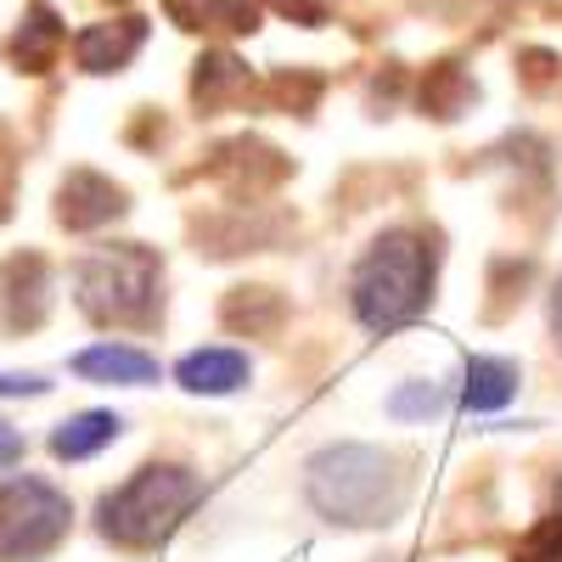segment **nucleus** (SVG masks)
Listing matches in <instances>:
<instances>
[{"label": "nucleus", "instance_id": "f257e3e1", "mask_svg": "<svg viewBox=\"0 0 562 562\" xmlns=\"http://www.w3.org/2000/svg\"><path fill=\"white\" fill-rule=\"evenodd\" d=\"M310 501L333 524H389L405 501L400 461L371 445H333L310 461Z\"/></svg>", "mask_w": 562, "mask_h": 562}, {"label": "nucleus", "instance_id": "f03ea898", "mask_svg": "<svg viewBox=\"0 0 562 562\" xmlns=\"http://www.w3.org/2000/svg\"><path fill=\"white\" fill-rule=\"evenodd\" d=\"M428 281H434V259L411 231H389L371 243V254L355 270V315L371 333H394L400 321H411L428 304Z\"/></svg>", "mask_w": 562, "mask_h": 562}, {"label": "nucleus", "instance_id": "7ed1b4c3", "mask_svg": "<svg viewBox=\"0 0 562 562\" xmlns=\"http://www.w3.org/2000/svg\"><path fill=\"white\" fill-rule=\"evenodd\" d=\"M198 495H203V484L186 473V467L153 461L102 501V535L119 540V546H153L198 506Z\"/></svg>", "mask_w": 562, "mask_h": 562}, {"label": "nucleus", "instance_id": "20e7f679", "mask_svg": "<svg viewBox=\"0 0 562 562\" xmlns=\"http://www.w3.org/2000/svg\"><path fill=\"white\" fill-rule=\"evenodd\" d=\"M158 293V259L147 248H102L79 270V304L97 321H140Z\"/></svg>", "mask_w": 562, "mask_h": 562}, {"label": "nucleus", "instance_id": "39448f33", "mask_svg": "<svg viewBox=\"0 0 562 562\" xmlns=\"http://www.w3.org/2000/svg\"><path fill=\"white\" fill-rule=\"evenodd\" d=\"M68 535V501L45 479L0 484V562H34Z\"/></svg>", "mask_w": 562, "mask_h": 562}, {"label": "nucleus", "instance_id": "423d86ee", "mask_svg": "<svg viewBox=\"0 0 562 562\" xmlns=\"http://www.w3.org/2000/svg\"><path fill=\"white\" fill-rule=\"evenodd\" d=\"M74 378H85V383H119V389H147L158 378V360L147 349H135V344L102 338V344H90V349L74 355Z\"/></svg>", "mask_w": 562, "mask_h": 562}, {"label": "nucleus", "instance_id": "0eeeda50", "mask_svg": "<svg viewBox=\"0 0 562 562\" xmlns=\"http://www.w3.org/2000/svg\"><path fill=\"white\" fill-rule=\"evenodd\" d=\"M175 378H180L186 394H237V389L248 383V355L209 344V349L186 355V360L175 366Z\"/></svg>", "mask_w": 562, "mask_h": 562}, {"label": "nucleus", "instance_id": "6e6552de", "mask_svg": "<svg viewBox=\"0 0 562 562\" xmlns=\"http://www.w3.org/2000/svg\"><path fill=\"white\" fill-rule=\"evenodd\" d=\"M518 394V366L501 355H473L467 360V383H461V405L467 411H501Z\"/></svg>", "mask_w": 562, "mask_h": 562}, {"label": "nucleus", "instance_id": "1a4fd4ad", "mask_svg": "<svg viewBox=\"0 0 562 562\" xmlns=\"http://www.w3.org/2000/svg\"><path fill=\"white\" fill-rule=\"evenodd\" d=\"M119 428H124V422L113 411H79V416H68L63 428L52 434V456L57 461H90L97 450H108L119 439Z\"/></svg>", "mask_w": 562, "mask_h": 562}, {"label": "nucleus", "instance_id": "9d476101", "mask_svg": "<svg viewBox=\"0 0 562 562\" xmlns=\"http://www.w3.org/2000/svg\"><path fill=\"white\" fill-rule=\"evenodd\" d=\"M445 411V389L439 383H405L394 400H389V416L394 422H428Z\"/></svg>", "mask_w": 562, "mask_h": 562}, {"label": "nucleus", "instance_id": "9b49d317", "mask_svg": "<svg viewBox=\"0 0 562 562\" xmlns=\"http://www.w3.org/2000/svg\"><path fill=\"white\" fill-rule=\"evenodd\" d=\"M518 562H562V512L529 529V540L518 546Z\"/></svg>", "mask_w": 562, "mask_h": 562}, {"label": "nucleus", "instance_id": "f8f14e48", "mask_svg": "<svg viewBox=\"0 0 562 562\" xmlns=\"http://www.w3.org/2000/svg\"><path fill=\"white\" fill-rule=\"evenodd\" d=\"M45 389H52V383H45L40 371H0V394H7V400H40Z\"/></svg>", "mask_w": 562, "mask_h": 562}, {"label": "nucleus", "instance_id": "ddd939ff", "mask_svg": "<svg viewBox=\"0 0 562 562\" xmlns=\"http://www.w3.org/2000/svg\"><path fill=\"white\" fill-rule=\"evenodd\" d=\"M23 450H29V445H23V434L12 428L7 416H0V473H7V467H18V461H23Z\"/></svg>", "mask_w": 562, "mask_h": 562}, {"label": "nucleus", "instance_id": "4468645a", "mask_svg": "<svg viewBox=\"0 0 562 562\" xmlns=\"http://www.w3.org/2000/svg\"><path fill=\"white\" fill-rule=\"evenodd\" d=\"M551 321H557V333H562V288H557V304H551Z\"/></svg>", "mask_w": 562, "mask_h": 562}]
</instances>
